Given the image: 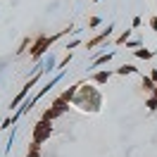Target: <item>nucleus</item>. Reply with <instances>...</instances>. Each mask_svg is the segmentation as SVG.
<instances>
[{
    "instance_id": "obj_13",
    "label": "nucleus",
    "mask_w": 157,
    "mask_h": 157,
    "mask_svg": "<svg viewBox=\"0 0 157 157\" xmlns=\"http://www.w3.org/2000/svg\"><path fill=\"white\" fill-rule=\"evenodd\" d=\"M26 157H38V145H36V143H33V150H31Z\"/></svg>"
},
{
    "instance_id": "obj_18",
    "label": "nucleus",
    "mask_w": 157,
    "mask_h": 157,
    "mask_svg": "<svg viewBox=\"0 0 157 157\" xmlns=\"http://www.w3.org/2000/svg\"><path fill=\"white\" fill-rule=\"evenodd\" d=\"M150 78L155 81V86H157V69H155V71H152V74H150Z\"/></svg>"
},
{
    "instance_id": "obj_1",
    "label": "nucleus",
    "mask_w": 157,
    "mask_h": 157,
    "mask_svg": "<svg viewBox=\"0 0 157 157\" xmlns=\"http://www.w3.org/2000/svg\"><path fill=\"white\" fill-rule=\"evenodd\" d=\"M71 102H74L76 107H81V109H90V112H95V109L100 107V93L93 88V86H81Z\"/></svg>"
},
{
    "instance_id": "obj_4",
    "label": "nucleus",
    "mask_w": 157,
    "mask_h": 157,
    "mask_svg": "<svg viewBox=\"0 0 157 157\" xmlns=\"http://www.w3.org/2000/svg\"><path fill=\"white\" fill-rule=\"evenodd\" d=\"M112 29H114V24H107V29L102 31L100 36H95V38H93V40H88V43H86V48L90 50V48H95L98 43H102V40H105V38H107V36H109V33H112Z\"/></svg>"
},
{
    "instance_id": "obj_16",
    "label": "nucleus",
    "mask_w": 157,
    "mask_h": 157,
    "mask_svg": "<svg viewBox=\"0 0 157 157\" xmlns=\"http://www.w3.org/2000/svg\"><path fill=\"white\" fill-rule=\"evenodd\" d=\"M131 24H133V29H138V26H140V17H133V21H131Z\"/></svg>"
},
{
    "instance_id": "obj_11",
    "label": "nucleus",
    "mask_w": 157,
    "mask_h": 157,
    "mask_svg": "<svg viewBox=\"0 0 157 157\" xmlns=\"http://www.w3.org/2000/svg\"><path fill=\"white\" fill-rule=\"evenodd\" d=\"M128 40H131V31H124V33H121V36L117 38V43L121 45V43H128Z\"/></svg>"
},
{
    "instance_id": "obj_5",
    "label": "nucleus",
    "mask_w": 157,
    "mask_h": 157,
    "mask_svg": "<svg viewBox=\"0 0 157 157\" xmlns=\"http://www.w3.org/2000/svg\"><path fill=\"white\" fill-rule=\"evenodd\" d=\"M55 69H57V62H55V55H52V52H50L48 57L43 59V74H52V71H55Z\"/></svg>"
},
{
    "instance_id": "obj_3",
    "label": "nucleus",
    "mask_w": 157,
    "mask_h": 157,
    "mask_svg": "<svg viewBox=\"0 0 157 157\" xmlns=\"http://www.w3.org/2000/svg\"><path fill=\"white\" fill-rule=\"evenodd\" d=\"M50 131H52V126H50L48 119H43V121L36 124V145H40V140H43L45 136H50Z\"/></svg>"
},
{
    "instance_id": "obj_17",
    "label": "nucleus",
    "mask_w": 157,
    "mask_h": 157,
    "mask_svg": "<svg viewBox=\"0 0 157 157\" xmlns=\"http://www.w3.org/2000/svg\"><path fill=\"white\" fill-rule=\"evenodd\" d=\"M150 26H152V31H157V17H152V19H150Z\"/></svg>"
},
{
    "instance_id": "obj_7",
    "label": "nucleus",
    "mask_w": 157,
    "mask_h": 157,
    "mask_svg": "<svg viewBox=\"0 0 157 157\" xmlns=\"http://www.w3.org/2000/svg\"><path fill=\"white\" fill-rule=\"evenodd\" d=\"M138 69L133 67V64H121V67L117 69V74H121V76H126V74H136Z\"/></svg>"
},
{
    "instance_id": "obj_14",
    "label": "nucleus",
    "mask_w": 157,
    "mask_h": 157,
    "mask_svg": "<svg viewBox=\"0 0 157 157\" xmlns=\"http://www.w3.org/2000/svg\"><path fill=\"white\" fill-rule=\"evenodd\" d=\"M78 43H81V40H71V43H67V50H71V48H76Z\"/></svg>"
},
{
    "instance_id": "obj_10",
    "label": "nucleus",
    "mask_w": 157,
    "mask_h": 157,
    "mask_svg": "<svg viewBox=\"0 0 157 157\" xmlns=\"http://www.w3.org/2000/svg\"><path fill=\"white\" fill-rule=\"evenodd\" d=\"M143 86H145V90H152V93H155V90H157L155 81H152V78H150V76H143Z\"/></svg>"
},
{
    "instance_id": "obj_2",
    "label": "nucleus",
    "mask_w": 157,
    "mask_h": 157,
    "mask_svg": "<svg viewBox=\"0 0 157 157\" xmlns=\"http://www.w3.org/2000/svg\"><path fill=\"white\" fill-rule=\"evenodd\" d=\"M40 76H43V69H38V71H36V74L31 76V81H26V86L19 90V95H17V98L10 102V109H17L19 105H24V102H26V95H29V90H31V88H33V86H36V83L40 81Z\"/></svg>"
},
{
    "instance_id": "obj_19",
    "label": "nucleus",
    "mask_w": 157,
    "mask_h": 157,
    "mask_svg": "<svg viewBox=\"0 0 157 157\" xmlns=\"http://www.w3.org/2000/svg\"><path fill=\"white\" fill-rule=\"evenodd\" d=\"M95 2H100V0H95Z\"/></svg>"
},
{
    "instance_id": "obj_12",
    "label": "nucleus",
    "mask_w": 157,
    "mask_h": 157,
    "mask_svg": "<svg viewBox=\"0 0 157 157\" xmlns=\"http://www.w3.org/2000/svg\"><path fill=\"white\" fill-rule=\"evenodd\" d=\"M126 48H140V40H128Z\"/></svg>"
},
{
    "instance_id": "obj_6",
    "label": "nucleus",
    "mask_w": 157,
    "mask_h": 157,
    "mask_svg": "<svg viewBox=\"0 0 157 157\" xmlns=\"http://www.w3.org/2000/svg\"><path fill=\"white\" fill-rule=\"evenodd\" d=\"M112 57H114V52H107V55H100V57H95V59H93V64H90V69H98L100 64H107Z\"/></svg>"
},
{
    "instance_id": "obj_15",
    "label": "nucleus",
    "mask_w": 157,
    "mask_h": 157,
    "mask_svg": "<svg viewBox=\"0 0 157 157\" xmlns=\"http://www.w3.org/2000/svg\"><path fill=\"white\" fill-rule=\"evenodd\" d=\"M90 26H100V17H93V19H90Z\"/></svg>"
},
{
    "instance_id": "obj_9",
    "label": "nucleus",
    "mask_w": 157,
    "mask_h": 157,
    "mask_svg": "<svg viewBox=\"0 0 157 157\" xmlns=\"http://www.w3.org/2000/svg\"><path fill=\"white\" fill-rule=\"evenodd\" d=\"M152 55H155V52H152V50H147V48H138L136 50V57H140V59H150Z\"/></svg>"
},
{
    "instance_id": "obj_8",
    "label": "nucleus",
    "mask_w": 157,
    "mask_h": 157,
    "mask_svg": "<svg viewBox=\"0 0 157 157\" xmlns=\"http://www.w3.org/2000/svg\"><path fill=\"white\" fill-rule=\"evenodd\" d=\"M109 76H112V71L107 69V71H98L93 78H95V83H105V81H109Z\"/></svg>"
}]
</instances>
